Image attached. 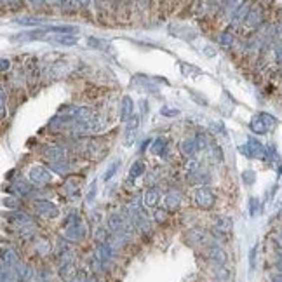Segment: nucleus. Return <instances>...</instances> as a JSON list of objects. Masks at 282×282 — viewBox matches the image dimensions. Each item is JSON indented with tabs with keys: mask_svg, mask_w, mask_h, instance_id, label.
<instances>
[{
	"mask_svg": "<svg viewBox=\"0 0 282 282\" xmlns=\"http://www.w3.org/2000/svg\"><path fill=\"white\" fill-rule=\"evenodd\" d=\"M129 221H131V225H133V228L141 232L143 235H150V233H152L150 218H148V214H146L145 207H143L138 200L129 204Z\"/></svg>",
	"mask_w": 282,
	"mask_h": 282,
	"instance_id": "1",
	"label": "nucleus"
},
{
	"mask_svg": "<svg viewBox=\"0 0 282 282\" xmlns=\"http://www.w3.org/2000/svg\"><path fill=\"white\" fill-rule=\"evenodd\" d=\"M186 240H188V244L193 247H200V246L207 247V246H214V244H218V240L214 239V235L202 228H190L188 233H186Z\"/></svg>",
	"mask_w": 282,
	"mask_h": 282,
	"instance_id": "2",
	"label": "nucleus"
},
{
	"mask_svg": "<svg viewBox=\"0 0 282 282\" xmlns=\"http://www.w3.org/2000/svg\"><path fill=\"white\" fill-rule=\"evenodd\" d=\"M193 202H195V206L199 207V209H204V211L212 209L214 204H216L214 190H212L211 186L200 185L199 188L195 190V193H193Z\"/></svg>",
	"mask_w": 282,
	"mask_h": 282,
	"instance_id": "3",
	"label": "nucleus"
},
{
	"mask_svg": "<svg viewBox=\"0 0 282 282\" xmlns=\"http://www.w3.org/2000/svg\"><path fill=\"white\" fill-rule=\"evenodd\" d=\"M87 235V228L84 226L82 221L70 223V225H63V233H61V239H65L68 244L70 242H80L84 240V237Z\"/></svg>",
	"mask_w": 282,
	"mask_h": 282,
	"instance_id": "4",
	"label": "nucleus"
},
{
	"mask_svg": "<svg viewBox=\"0 0 282 282\" xmlns=\"http://www.w3.org/2000/svg\"><path fill=\"white\" fill-rule=\"evenodd\" d=\"M53 181V173L44 166H34L28 171V183L35 186H46Z\"/></svg>",
	"mask_w": 282,
	"mask_h": 282,
	"instance_id": "5",
	"label": "nucleus"
},
{
	"mask_svg": "<svg viewBox=\"0 0 282 282\" xmlns=\"http://www.w3.org/2000/svg\"><path fill=\"white\" fill-rule=\"evenodd\" d=\"M204 254H206V258L214 266H226V263H228V252L219 246V244L204 247Z\"/></svg>",
	"mask_w": 282,
	"mask_h": 282,
	"instance_id": "6",
	"label": "nucleus"
},
{
	"mask_svg": "<svg viewBox=\"0 0 282 282\" xmlns=\"http://www.w3.org/2000/svg\"><path fill=\"white\" fill-rule=\"evenodd\" d=\"M35 214L44 219H56L60 216V207L51 200H35L34 204Z\"/></svg>",
	"mask_w": 282,
	"mask_h": 282,
	"instance_id": "7",
	"label": "nucleus"
},
{
	"mask_svg": "<svg viewBox=\"0 0 282 282\" xmlns=\"http://www.w3.org/2000/svg\"><path fill=\"white\" fill-rule=\"evenodd\" d=\"M84 152H86L87 159L100 160V159H103L108 150H106V145L101 140H89L84 143Z\"/></svg>",
	"mask_w": 282,
	"mask_h": 282,
	"instance_id": "8",
	"label": "nucleus"
},
{
	"mask_svg": "<svg viewBox=\"0 0 282 282\" xmlns=\"http://www.w3.org/2000/svg\"><path fill=\"white\" fill-rule=\"evenodd\" d=\"M232 228H233V221L228 216H216L212 219V235H214L216 240H218V237L228 235L232 232Z\"/></svg>",
	"mask_w": 282,
	"mask_h": 282,
	"instance_id": "9",
	"label": "nucleus"
},
{
	"mask_svg": "<svg viewBox=\"0 0 282 282\" xmlns=\"http://www.w3.org/2000/svg\"><path fill=\"white\" fill-rule=\"evenodd\" d=\"M0 259H2V265L7 266V268L14 270L21 265V256L16 252V249L13 247H2L0 249Z\"/></svg>",
	"mask_w": 282,
	"mask_h": 282,
	"instance_id": "10",
	"label": "nucleus"
},
{
	"mask_svg": "<svg viewBox=\"0 0 282 282\" xmlns=\"http://www.w3.org/2000/svg\"><path fill=\"white\" fill-rule=\"evenodd\" d=\"M42 155L46 157L47 160H65L68 159V153L70 150L65 148V146H56V145H46L42 150Z\"/></svg>",
	"mask_w": 282,
	"mask_h": 282,
	"instance_id": "11",
	"label": "nucleus"
},
{
	"mask_svg": "<svg viewBox=\"0 0 282 282\" xmlns=\"http://www.w3.org/2000/svg\"><path fill=\"white\" fill-rule=\"evenodd\" d=\"M7 192L14 193V197H18V199L20 197H30L34 195V186L27 179H16V181H13V185L9 186Z\"/></svg>",
	"mask_w": 282,
	"mask_h": 282,
	"instance_id": "12",
	"label": "nucleus"
},
{
	"mask_svg": "<svg viewBox=\"0 0 282 282\" xmlns=\"http://www.w3.org/2000/svg\"><path fill=\"white\" fill-rule=\"evenodd\" d=\"M80 268L77 266L75 261H70V263H63V265H60V270H58V275H60V279L63 282H73L77 279V275H79Z\"/></svg>",
	"mask_w": 282,
	"mask_h": 282,
	"instance_id": "13",
	"label": "nucleus"
},
{
	"mask_svg": "<svg viewBox=\"0 0 282 282\" xmlns=\"http://www.w3.org/2000/svg\"><path fill=\"white\" fill-rule=\"evenodd\" d=\"M6 219L9 223H13V225H16L18 228H23V226H27V225H32V218H30V214L28 212H25V211H11V212H7L6 214Z\"/></svg>",
	"mask_w": 282,
	"mask_h": 282,
	"instance_id": "14",
	"label": "nucleus"
},
{
	"mask_svg": "<svg viewBox=\"0 0 282 282\" xmlns=\"http://www.w3.org/2000/svg\"><path fill=\"white\" fill-rule=\"evenodd\" d=\"M35 277V270L28 263H21L18 268H14V282H32Z\"/></svg>",
	"mask_w": 282,
	"mask_h": 282,
	"instance_id": "15",
	"label": "nucleus"
},
{
	"mask_svg": "<svg viewBox=\"0 0 282 282\" xmlns=\"http://www.w3.org/2000/svg\"><path fill=\"white\" fill-rule=\"evenodd\" d=\"M140 124H141L140 115H136V113H134V115L131 117L129 120H127L126 131H124V134H126V145H133V143H134V138H136V131H138V127H140Z\"/></svg>",
	"mask_w": 282,
	"mask_h": 282,
	"instance_id": "16",
	"label": "nucleus"
},
{
	"mask_svg": "<svg viewBox=\"0 0 282 282\" xmlns=\"http://www.w3.org/2000/svg\"><path fill=\"white\" fill-rule=\"evenodd\" d=\"M181 200H183L181 192L179 190H171L164 197V207H166V211H176L181 206Z\"/></svg>",
	"mask_w": 282,
	"mask_h": 282,
	"instance_id": "17",
	"label": "nucleus"
},
{
	"mask_svg": "<svg viewBox=\"0 0 282 282\" xmlns=\"http://www.w3.org/2000/svg\"><path fill=\"white\" fill-rule=\"evenodd\" d=\"M263 21H265V18H263L261 7L254 6V7H251V9H249V13L246 16V21H244V23H247L251 28H259L263 25Z\"/></svg>",
	"mask_w": 282,
	"mask_h": 282,
	"instance_id": "18",
	"label": "nucleus"
},
{
	"mask_svg": "<svg viewBox=\"0 0 282 282\" xmlns=\"http://www.w3.org/2000/svg\"><path fill=\"white\" fill-rule=\"evenodd\" d=\"M134 115V103L129 96H124L120 101V108H119V119L120 122H127L131 117Z\"/></svg>",
	"mask_w": 282,
	"mask_h": 282,
	"instance_id": "19",
	"label": "nucleus"
},
{
	"mask_svg": "<svg viewBox=\"0 0 282 282\" xmlns=\"http://www.w3.org/2000/svg\"><path fill=\"white\" fill-rule=\"evenodd\" d=\"M49 169L51 173H58L61 176H68L72 173V162L68 159L65 160H49Z\"/></svg>",
	"mask_w": 282,
	"mask_h": 282,
	"instance_id": "20",
	"label": "nucleus"
},
{
	"mask_svg": "<svg viewBox=\"0 0 282 282\" xmlns=\"http://www.w3.org/2000/svg\"><path fill=\"white\" fill-rule=\"evenodd\" d=\"M247 152L251 157H258V159H266V153H265V145L259 143L256 138H249L247 145H246Z\"/></svg>",
	"mask_w": 282,
	"mask_h": 282,
	"instance_id": "21",
	"label": "nucleus"
},
{
	"mask_svg": "<svg viewBox=\"0 0 282 282\" xmlns=\"http://www.w3.org/2000/svg\"><path fill=\"white\" fill-rule=\"evenodd\" d=\"M159 199H160V193L157 192V188H148V190H145V193H143V197H141V206L145 207H155L157 204H159Z\"/></svg>",
	"mask_w": 282,
	"mask_h": 282,
	"instance_id": "22",
	"label": "nucleus"
},
{
	"mask_svg": "<svg viewBox=\"0 0 282 282\" xmlns=\"http://www.w3.org/2000/svg\"><path fill=\"white\" fill-rule=\"evenodd\" d=\"M46 37V32L42 30H34V32H25V34H18L14 35L13 42H32V40H42Z\"/></svg>",
	"mask_w": 282,
	"mask_h": 282,
	"instance_id": "23",
	"label": "nucleus"
},
{
	"mask_svg": "<svg viewBox=\"0 0 282 282\" xmlns=\"http://www.w3.org/2000/svg\"><path fill=\"white\" fill-rule=\"evenodd\" d=\"M249 9H251V4L240 2V6L237 7L235 14L230 18V21H232V27H237V25H240V23H244V21H246V16H247Z\"/></svg>",
	"mask_w": 282,
	"mask_h": 282,
	"instance_id": "24",
	"label": "nucleus"
},
{
	"mask_svg": "<svg viewBox=\"0 0 282 282\" xmlns=\"http://www.w3.org/2000/svg\"><path fill=\"white\" fill-rule=\"evenodd\" d=\"M179 152H181L183 157H186V159H192L193 155L197 153V145L195 141H193V138H186V140H183L179 143Z\"/></svg>",
	"mask_w": 282,
	"mask_h": 282,
	"instance_id": "25",
	"label": "nucleus"
},
{
	"mask_svg": "<svg viewBox=\"0 0 282 282\" xmlns=\"http://www.w3.org/2000/svg\"><path fill=\"white\" fill-rule=\"evenodd\" d=\"M63 190H65V195L73 200L80 195V183L77 181V179H68V181L65 183Z\"/></svg>",
	"mask_w": 282,
	"mask_h": 282,
	"instance_id": "26",
	"label": "nucleus"
},
{
	"mask_svg": "<svg viewBox=\"0 0 282 282\" xmlns=\"http://www.w3.org/2000/svg\"><path fill=\"white\" fill-rule=\"evenodd\" d=\"M46 32H53V34H61V35H75L79 34V28L70 27V25H54V27H47Z\"/></svg>",
	"mask_w": 282,
	"mask_h": 282,
	"instance_id": "27",
	"label": "nucleus"
},
{
	"mask_svg": "<svg viewBox=\"0 0 282 282\" xmlns=\"http://www.w3.org/2000/svg\"><path fill=\"white\" fill-rule=\"evenodd\" d=\"M39 75H40V72H39V61H37V60H30V61H28V67H27V79H28V82L34 86L37 80H39Z\"/></svg>",
	"mask_w": 282,
	"mask_h": 282,
	"instance_id": "28",
	"label": "nucleus"
},
{
	"mask_svg": "<svg viewBox=\"0 0 282 282\" xmlns=\"http://www.w3.org/2000/svg\"><path fill=\"white\" fill-rule=\"evenodd\" d=\"M212 277L218 282H230L232 280V272L226 266H214L212 268Z\"/></svg>",
	"mask_w": 282,
	"mask_h": 282,
	"instance_id": "29",
	"label": "nucleus"
},
{
	"mask_svg": "<svg viewBox=\"0 0 282 282\" xmlns=\"http://www.w3.org/2000/svg\"><path fill=\"white\" fill-rule=\"evenodd\" d=\"M207 155H209V159L214 164L223 162V150H221V146L216 145V143H211V145L207 146Z\"/></svg>",
	"mask_w": 282,
	"mask_h": 282,
	"instance_id": "30",
	"label": "nucleus"
},
{
	"mask_svg": "<svg viewBox=\"0 0 282 282\" xmlns=\"http://www.w3.org/2000/svg\"><path fill=\"white\" fill-rule=\"evenodd\" d=\"M145 171H146L145 162H143V160H134V162L131 164V167H129V178L131 179L140 178V176L145 174Z\"/></svg>",
	"mask_w": 282,
	"mask_h": 282,
	"instance_id": "31",
	"label": "nucleus"
},
{
	"mask_svg": "<svg viewBox=\"0 0 282 282\" xmlns=\"http://www.w3.org/2000/svg\"><path fill=\"white\" fill-rule=\"evenodd\" d=\"M249 129H251L254 134H266V131H268L258 115H254L251 120H249Z\"/></svg>",
	"mask_w": 282,
	"mask_h": 282,
	"instance_id": "32",
	"label": "nucleus"
},
{
	"mask_svg": "<svg viewBox=\"0 0 282 282\" xmlns=\"http://www.w3.org/2000/svg\"><path fill=\"white\" fill-rule=\"evenodd\" d=\"M37 226L32 223V225H27V226H23V228H20V232H18V235H20V239H23V240H32V239H35L37 237Z\"/></svg>",
	"mask_w": 282,
	"mask_h": 282,
	"instance_id": "33",
	"label": "nucleus"
},
{
	"mask_svg": "<svg viewBox=\"0 0 282 282\" xmlns=\"http://www.w3.org/2000/svg\"><path fill=\"white\" fill-rule=\"evenodd\" d=\"M42 18H34V16H21V18H16L14 20V23L18 25H23V27H34V25H40L42 23Z\"/></svg>",
	"mask_w": 282,
	"mask_h": 282,
	"instance_id": "34",
	"label": "nucleus"
},
{
	"mask_svg": "<svg viewBox=\"0 0 282 282\" xmlns=\"http://www.w3.org/2000/svg\"><path fill=\"white\" fill-rule=\"evenodd\" d=\"M166 146H167V140L160 136V138H157V140L153 141L152 152L155 153V155H164V153H166Z\"/></svg>",
	"mask_w": 282,
	"mask_h": 282,
	"instance_id": "35",
	"label": "nucleus"
},
{
	"mask_svg": "<svg viewBox=\"0 0 282 282\" xmlns=\"http://www.w3.org/2000/svg\"><path fill=\"white\" fill-rule=\"evenodd\" d=\"M108 239H110V232L106 230V226L96 228V232H94V240H96V244H105V242H108Z\"/></svg>",
	"mask_w": 282,
	"mask_h": 282,
	"instance_id": "36",
	"label": "nucleus"
},
{
	"mask_svg": "<svg viewBox=\"0 0 282 282\" xmlns=\"http://www.w3.org/2000/svg\"><path fill=\"white\" fill-rule=\"evenodd\" d=\"M2 204H4V207H7V209H11V211H20V207H21V200L14 195L6 197V199L2 200Z\"/></svg>",
	"mask_w": 282,
	"mask_h": 282,
	"instance_id": "37",
	"label": "nucleus"
},
{
	"mask_svg": "<svg viewBox=\"0 0 282 282\" xmlns=\"http://www.w3.org/2000/svg\"><path fill=\"white\" fill-rule=\"evenodd\" d=\"M233 42H235V37H233L232 32H223V34L219 35V44H221V47H225V49H230V47L233 46Z\"/></svg>",
	"mask_w": 282,
	"mask_h": 282,
	"instance_id": "38",
	"label": "nucleus"
},
{
	"mask_svg": "<svg viewBox=\"0 0 282 282\" xmlns=\"http://www.w3.org/2000/svg\"><path fill=\"white\" fill-rule=\"evenodd\" d=\"M119 167H120V160H115L113 164H110L108 167H106V171H105V174H103V179L106 183L110 181L113 176L117 174V171H119Z\"/></svg>",
	"mask_w": 282,
	"mask_h": 282,
	"instance_id": "39",
	"label": "nucleus"
},
{
	"mask_svg": "<svg viewBox=\"0 0 282 282\" xmlns=\"http://www.w3.org/2000/svg\"><path fill=\"white\" fill-rule=\"evenodd\" d=\"M56 44H61V46H75L77 44V37L75 35H60L56 37V39H53Z\"/></svg>",
	"mask_w": 282,
	"mask_h": 282,
	"instance_id": "40",
	"label": "nucleus"
},
{
	"mask_svg": "<svg viewBox=\"0 0 282 282\" xmlns=\"http://www.w3.org/2000/svg\"><path fill=\"white\" fill-rule=\"evenodd\" d=\"M0 282H14V270L0 265Z\"/></svg>",
	"mask_w": 282,
	"mask_h": 282,
	"instance_id": "41",
	"label": "nucleus"
},
{
	"mask_svg": "<svg viewBox=\"0 0 282 282\" xmlns=\"http://www.w3.org/2000/svg\"><path fill=\"white\" fill-rule=\"evenodd\" d=\"M7 115V96H6V91L0 87V122L6 119Z\"/></svg>",
	"mask_w": 282,
	"mask_h": 282,
	"instance_id": "42",
	"label": "nucleus"
},
{
	"mask_svg": "<svg viewBox=\"0 0 282 282\" xmlns=\"http://www.w3.org/2000/svg\"><path fill=\"white\" fill-rule=\"evenodd\" d=\"M37 251H39V254L47 256V254H51V251H53V246H51L47 240H39V242H37Z\"/></svg>",
	"mask_w": 282,
	"mask_h": 282,
	"instance_id": "43",
	"label": "nucleus"
},
{
	"mask_svg": "<svg viewBox=\"0 0 282 282\" xmlns=\"http://www.w3.org/2000/svg\"><path fill=\"white\" fill-rule=\"evenodd\" d=\"M258 117L261 119V122L266 126V129H268V127H273L277 124V119H275V117L270 115V113H259Z\"/></svg>",
	"mask_w": 282,
	"mask_h": 282,
	"instance_id": "44",
	"label": "nucleus"
},
{
	"mask_svg": "<svg viewBox=\"0 0 282 282\" xmlns=\"http://www.w3.org/2000/svg\"><path fill=\"white\" fill-rule=\"evenodd\" d=\"M256 256H258V244L252 246L251 251H249V270H251V272L256 268Z\"/></svg>",
	"mask_w": 282,
	"mask_h": 282,
	"instance_id": "45",
	"label": "nucleus"
},
{
	"mask_svg": "<svg viewBox=\"0 0 282 282\" xmlns=\"http://www.w3.org/2000/svg\"><path fill=\"white\" fill-rule=\"evenodd\" d=\"M242 181L246 183L247 186H251L252 183L256 181V173H254V171H251V169L244 171V173H242Z\"/></svg>",
	"mask_w": 282,
	"mask_h": 282,
	"instance_id": "46",
	"label": "nucleus"
},
{
	"mask_svg": "<svg viewBox=\"0 0 282 282\" xmlns=\"http://www.w3.org/2000/svg\"><path fill=\"white\" fill-rule=\"evenodd\" d=\"M258 209L261 211V207H259V200L256 199V197H251V199H249V214H251V216H256Z\"/></svg>",
	"mask_w": 282,
	"mask_h": 282,
	"instance_id": "47",
	"label": "nucleus"
},
{
	"mask_svg": "<svg viewBox=\"0 0 282 282\" xmlns=\"http://www.w3.org/2000/svg\"><path fill=\"white\" fill-rule=\"evenodd\" d=\"M160 113H162V115H166V117H176L179 113V110L178 108H169V106H164V108L160 110Z\"/></svg>",
	"mask_w": 282,
	"mask_h": 282,
	"instance_id": "48",
	"label": "nucleus"
},
{
	"mask_svg": "<svg viewBox=\"0 0 282 282\" xmlns=\"http://www.w3.org/2000/svg\"><path fill=\"white\" fill-rule=\"evenodd\" d=\"M167 219V211L166 209H157L155 211V221L157 223H164Z\"/></svg>",
	"mask_w": 282,
	"mask_h": 282,
	"instance_id": "49",
	"label": "nucleus"
},
{
	"mask_svg": "<svg viewBox=\"0 0 282 282\" xmlns=\"http://www.w3.org/2000/svg\"><path fill=\"white\" fill-rule=\"evenodd\" d=\"M268 280L270 282H282V273L277 272V270H272V272L268 273Z\"/></svg>",
	"mask_w": 282,
	"mask_h": 282,
	"instance_id": "50",
	"label": "nucleus"
},
{
	"mask_svg": "<svg viewBox=\"0 0 282 282\" xmlns=\"http://www.w3.org/2000/svg\"><path fill=\"white\" fill-rule=\"evenodd\" d=\"M9 70H11V60L0 58V72H9Z\"/></svg>",
	"mask_w": 282,
	"mask_h": 282,
	"instance_id": "51",
	"label": "nucleus"
},
{
	"mask_svg": "<svg viewBox=\"0 0 282 282\" xmlns=\"http://www.w3.org/2000/svg\"><path fill=\"white\" fill-rule=\"evenodd\" d=\"M186 169L190 171V174H193V173H197V169H199V162L197 160H188V164H186Z\"/></svg>",
	"mask_w": 282,
	"mask_h": 282,
	"instance_id": "52",
	"label": "nucleus"
},
{
	"mask_svg": "<svg viewBox=\"0 0 282 282\" xmlns=\"http://www.w3.org/2000/svg\"><path fill=\"white\" fill-rule=\"evenodd\" d=\"M190 96H192L195 101H199L200 105H207V100H206V98H200L199 94H197V91H190Z\"/></svg>",
	"mask_w": 282,
	"mask_h": 282,
	"instance_id": "53",
	"label": "nucleus"
},
{
	"mask_svg": "<svg viewBox=\"0 0 282 282\" xmlns=\"http://www.w3.org/2000/svg\"><path fill=\"white\" fill-rule=\"evenodd\" d=\"M94 197H96V183H93V185H91L89 195H87V202H93Z\"/></svg>",
	"mask_w": 282,
	"mask_h": 282,
	"instance_id": "54",
	"label": "nucleus"
},
{
	"mask_svg": "<svg viewBox=\"0 0 282 282\" xmlns=\"http://www.w3.org/2000/svg\"><path fill=\"white\" fill-rule=\"evenodd\" d=\"M82 282H101V280L98 279V275H87Z\"/></svg>",
	"mask_w": 282,
	"mask_h": 282,
	"instance_id": "55",
	"label": "nucleus"
},
{
	"mask_svg": "<svg viewBox=\"0 0 282 282\" xmlns=\"http://www.w3.org/2000/svg\"><path fill=\"white\" fill-rule=\"evenodd\" d=\"M239 152L242 153V155H246V157H251V155H249V152H247V148H246V145H244V146H239Z\"/></svg>",
	"mask_w": 282,
	"mask_h": 282,
	"instance_id": "56",
	"label": "nucleus"
},
{
	"mask_svg": "<svg viewBox=\"0 0 282 282\" xmlns=\"http://www.w3.org/2000/svg\"><path fill=\"white\" fill-rule=\"evenodd\" d=\"M37 282H51V280H37Z\"/></svg>",
	"mask_w": 282,
	"mask_h": 282,
	"instance_id": "57",
	"label": "nucleus"
}]
</instances>
